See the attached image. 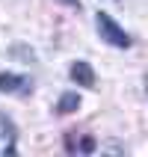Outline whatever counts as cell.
<instances>
[{"label": "cell", "mask_w": 148, "mask_h": 157, "mask_svg": "<svg viewBox=\"0 0 148 157\" xmlns=\"http://www.w3.org/2000/svg\"><path fill=\"white\" fill-rule=\"evenodd\" d=\"M95 27H98V36H101L107 44H113V48H131V36L124 33L107 12H98L95 15Z\"/></svg>", "instance_id": "obj_1"}, {"label": "cell", "mask_w": 148, "mask_h": 157, "mask_svg": "<svg viewBox=\"0 0 148 157\" xmlns=\"http://www.w3.org/2000/svg\"><path fill=\"white\" fill-rule=\"evenodd\" d=\"M18 148V131H15V122L0 116V157H12Z\"/></svg>", "instance_id": "obj_2"}, {"label": "cell", "mask_w": 148, "mask_h": 157, "mask_svg": "<svg viewBox=\"0 0 148 157\" xmlns=\"http://www.w3.org/2000/svg\"><path fill=\"white\" fill-rule=\"evenodd\" d=\"M71 80L77 83V86H86V89H95V71H92V65H89L86 59H77L74 65H71Z\"/></svg>", "instance_id": "obj_3"}, {"label": "cell", "mask_w": 148, "mask_h": 157, "mask_svg": "<svg viewBox=\"0 0 148 157\" xmlns=\"http://www.w3.org/2000/svg\"><path fill=\"white\" fill-rule=\"evenodd\" d=\"M24 86H30V80H27V77H21V74H12V71H0V92H3V95L24 92Z\"/></svg>", "instance_id": "obj_4"}, {"label": "cell", "mask_w": 148, "mask_h": 157, "mask_svg": "<svg viewBox=\"0 0 148 157\" xmlns=\"http://www.w3.org/2000/svg\"><path fill=\"white\" fill-rule=\"evenodd\" d=\"M77 107H80V95H77V92H65V95L59 98V104H56V113L68 116V113H74Z\"/></svg>", "instance_id": "obj_5"}, {"label": "cell", "mask_w": 148, "mask_h": 157, "mask_svg": "<svg viewBox=\"0 0 148 157\" xmlns=\"http://www.w3.org/2000/svg\"><path fill=\"white\" fill-rule=\"evenodd\" d=\"M95 148H98V145H95V140H92V136H86V140L80 142V151H83V154H92Z\"/></svg>", "instance_id": "obj_6"}, {"label": "cell", "mask_w": 148, "mask_h": 157, "mask_svg": "<svg viewBox=\"0 0 148 157\" xmlns=\"http://www.w3.org/2000/svg\"><path fill=\"white\" fill-rule=\"evenodd\" d=\"M59 3H65V6H71V9H80V0H59Z\"/></svg>", "instance_id": "obj_7"}, {"label": "cell", "mask_w": 148, "mask_h": 157, "mask_svg": "<svg viewBox=\"0 0 148 157\" xmlns=\"http://www.w3.org/2000/svg\"><path fill=\"white\" fill-rule=\"evenodd\" d=\"M145 92H148V74H145Z\"/></svg>", "instance_id": "obj_8"}]
</instances>
